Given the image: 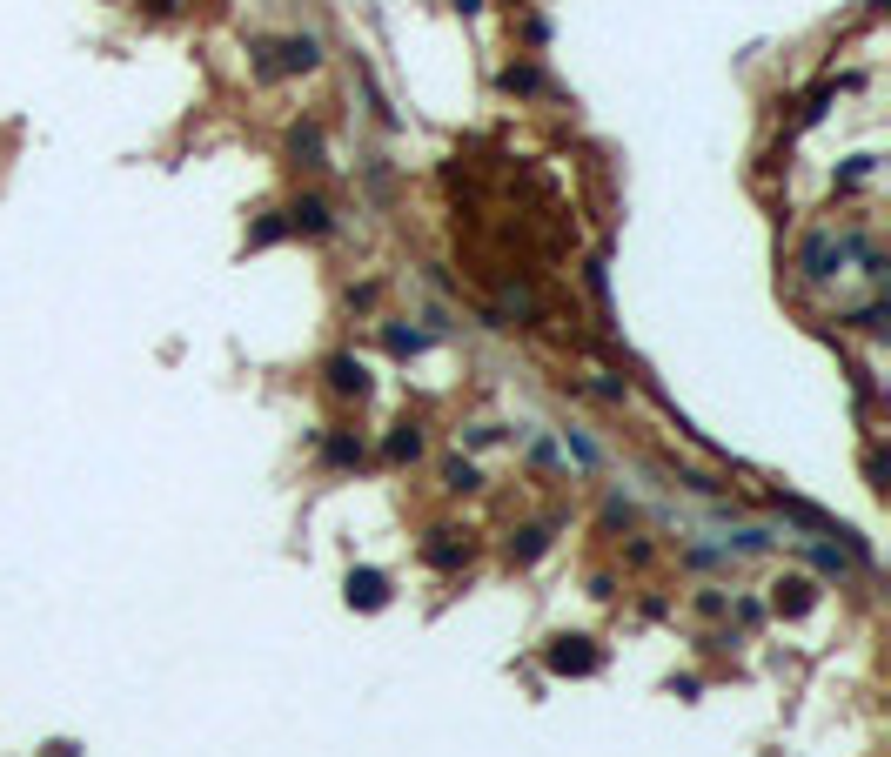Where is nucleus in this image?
I'll return each mask as SVG.
<instances>
[{
    "mask_svg": "<svg viewBox=\"0 0 891 757\" xmlns=\"http://www.w3.org/2000/svg\"><path fill=\"white\" fill-rule=\"evenodd\" d=\"M543 664L557 670V677H590V670H597L603 657H597V644H590V637H550Z\"/></svg>",
    "mask_w": 891,
    "mask_h": 757,
    "instance_id": "1",
    "label": "nucleus"
},
{
    "mask_svg": "<svg viewBox=\"0 0 891 757\" xmlns=\"http://www.w3.org/2000/svg\"><path fill=\"white\" fill-rule=\"evenodd\" d=\"M389 603V577L382 570H349V610H382Z\"/></svg>",
    "mask_w": 891,
    "mask_h": 757,
    "instance_id": "2",
    "label": "nucleus"
},
{
    "mask_svg": "<svg viewBox=\"0 0 891 757\" xmlns=\"http://www.w3.org/2000/svg\"><path fill=\"white\" fill-rule=\"evenodd\" d=\"M289 228H295V235H329V228H335L329 201H322V195H302V201L289 208Z\"/></svg>",
    "mask_w": 891,
    "mask_h": 757,
    "instance_id": "3",
    "label": "nucleus"
},
{
    "mask_svg": "<svg viewBox=\"0 0 891 757\" xmlns=\"http://www.w3.org/2000/svg\"><path fill=\"white\" fill-rule=\"evenodd\" d=\"M329 389L335 396H369V369L356 356H329Z\"/></svg>",
    "mask_w": 891,
    "mask_h": 757,
    "instance_id": "4",
    "label": "nucleus"
},
{
    "mask_svg": "<svg viewBox=\"0 0 891 757\" xmlns=\"http://www.w3.org/2000/svg\"><path fill=\"white\" fill-rule=\"evenodd\" d=\"M771 603H778V617H804V610L818 603V583H811V577H784Z\"/></svg>",
    "mask_w": 891,
    "mask_h": 757,
    "instance_id": "5",
    "label": "nucleus"
},
{
    "mask_svg": "<svg viewBox=\"0 0 891 757\" xmlns=\"http://www.w3.org/2000/svg\"><path fill=\"white\" fill-rule=\"evenodd\" d=\"M275 54H282V67H315V61H322V47H315L309 34H302V41H282Z\"/></svg>",
    "mask_w": 891,
    "mask_h": 757,
    "instance_id": "6",
    "label": "nucleus"
},
{
    "mask_svg": "<svg viewBox=\"0 0 891 757\" xmlns=\"http://www.w3.org/2000/svg\"><path fill=\"white\" fill-rule=\"evenodd\" d=\"M416 456H423V436H416V429L402 423L396 436H389V463H416Z\"/></svg>",
    "mask_w": 891,
    "mask_h": 757,
    "instance_id": "7",
    "label": "nucleus"
},
{
    "mask_svg": "<svg viewBox=\"0 0 891 757\" xmlns=\"http://www.w3.org/2000/svg\"><path fill=\"white\" fill-rule=\"evenodd\" d=\"M503 88L510 94H536L543 88V74H536V67H503Z\"/></svg>",
    "mask_w": 891,
    "mask_h": 757,
    "instance_id": "8",
    "label": "nucleus"
},
{
    "mask_svg": "<svg viewBox=\"0 0 891 757\" xmlns=\"http://www.w3.org/2000/svg\"><path fill=\"white\" fill-rule=\"evenodd\" d=\"M295 155L309 161V168H322V134H315V128H295Z\"/></svg>",
    "mask_w": 891,
    "mask_h": 757,
    "instance_id": "9",
    "label": "nucleus"
},
{
    "mask_svg": "<svg viewBox=\"0 0 891 757\" xmlns=\"http://www.w3.org/2000/svg\"><path fill=\"white\" fill-rule=\"evenodd\" d=\"M543 543H550L543 530H523V543H510V557H516V563H530V557H543Z\"/></svg>",
    "mask_w": 891,
    "mask_h": 757,
    "instance_id": "10",
    "label": "nucleus"
},
{
    "mask_svg": "<svg viewBox=\"0 0 891 757\" xmlns=\"http://www.w3.org/2000/svg\"><path fill=\"white\" fill-rule=\"evenodd\" d=\"M329 463H362V443H349V436H329Z\"/></svg>",
    "mask_w": 891,
    "mask_h": 757,
    "instance_id": "11",
    "label": "nucleus"
},
{
    "mask_svg": "<svg viewBox=\"0 0 891 757\" xmlns=\"http://www.w3.org/2000/svg\"><path fill=\"white\" fill-rule=\"evenodd\" d=\"M443 476H449V490H476V469H469V463H463V456H456V463H449V469H443Z\"/></svg>",
    "mask_w": 891,
    "mask_h": 757,
    "instance_id": "12",
    "label": "nucleus"
},
{
    "mask_svg": "<svg viewBox=\"0 0 891 757\" xmlns=\"http://www.w3.org/2000/svg\"><path fill=\"white\" fill-rule=\"evenodd\" d=\"M389 349H396V356H416V349H423V335H409V329H389Z\"/></svg>",
    "mask_w": 891,
    "mask_h": 757,
    "instance_id": "13",
    "label": "nucleus"
},
{
    "mask_svg": "<svg viewBox=\"0 0 891 757\" xmlns=\"http://www.w3.org/2000/svg\"><path fill=\"white\" fill-rule=\"evenodd\" d=\"M148 7H155V14H175V7H181V0H148Z\"/></svg>",
    "mask_w": 891,
    "mask_h": 757,
    "instance_id": "14",
    "label": "nucleus"
},
{
    "mask_svg": "<svg viewBox=\"0 0 891 757\" xmlns=\"http://www.w3.org/2000/svg\"><path fill=\"white\" fill-rule=\"evenodd\" d=\"M47 757H74V744H47Z\"/></svg>",
    "mask_w": 891,
    "mask_h": 757,
    "instance_id": "15",
    "label": "nucleus"
}]
</instances>
